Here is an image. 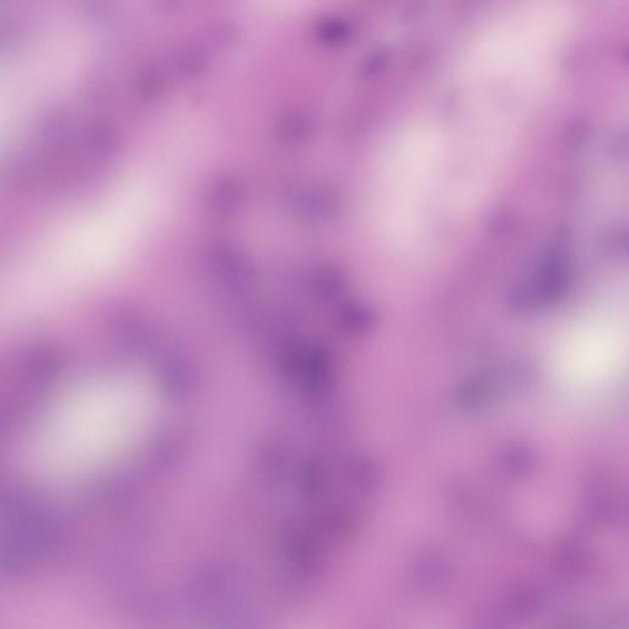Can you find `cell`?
Segmentation results:
<instances>
[{
    "instance_id": "1",
    "label": "cell",
    "mask_w": 629,
    "mask_h": 629,
    "mask_svg": "<svg viewBox=\"0 0 629 629\" xmlns=\"http://www.w3.org/2000/svg\"><path fill=\"white\" fill-rule=\"evenodd\" d=\"M292 203L303 217L324 222L337 212V200L330 191L321 187H300L294 190Z\"/></svg>"
},
{
    "instance_id": "2",
    "label": "cell",
    "mask_w": 629,
    "mask_h": 629,
    "mask_svg": "<svg viewBox=\"0 0 629 629\" xmlns=\"http://www.w3.org/2000/svg\"><path fill=\"white\" fill-rule=\"evenodd\" d=\"M311 129H313V120H311L308 112L303 110L288 111L279 120V136L288 143L305 141L309 137Z\"/></svg>"
},
{
    "instance_id": "3",
    "label": "cell",
    "mask_w": 629,
    "mask_h": 629,
    "mask_svg": "<svg viewBox=\"0 0 629 629\" xmlns=\"http://www.w3.org/2000/svg\"><path fill=\"white\" fill-rule=\"evenodd\" d=\"M240 186L233 180H223L215 185L212 191L211 207L218 215H230L238 211L241 204Z\"/></svg>"
},
{
    "instance_id": "4",
    "label": "cell",
    "mask_w": 629,
    "mask_h": 629,
    "mask_svg": "<svg viewBox=\"0 0 629 629\" xmlns=\"http://www.w3.org/2000/svg\"><path fill=\"white\" fill-rule=\"evenodd\" d=\"M351 25L342 19H329L322 21L319 28V36L322 41L338 43L347 40L351 35Z\"/></svg>"
},
{
    "instance_id": "5",
    "label": "cell",
    "mask_w": 629,
    "mask_h": 629,
    "mask_svg": "<svg viewBox=\"0 0 629 629\" xmlns=\"http://www.w3.org/2000/svg\"><path fill=\"white\" fill-rule=\"evenodd\" d=\"M208 62V52L202 47H192L190 50L181 53L179 58V69L184 74H195L206 67Z\"/></svg>"
},
{
    "instance_id": "6",
    "label": "cell",
    "mask_w": 629,
    "mask_h": 629,
    "mask_svg": "<svg viewBox=\"0 0 629 629\" xmlns=\"http://www.w3.org/2000/svg\"><path fill=\"white\" fill-rule=\"evenodd\" d=\"M165 72L160 67L150 68L144 73L142 79V90L145 95L154 96L159 94L165 86Z\"/></svg>"
},
{
    "instance_id": "7",
    "label": "cell",
    "mask_w": 629,
    "mask_h": 629,
    "mask_svg": "<svg viewBox=\"0 0 629 629\" xmlns=\"http://www.w3.org/2000/svg\"><path fill=\"white\" fill-rule=\"evenodd\" d=\"M236 31L231 24L222 25V28L217 30L214 35V42H217L219 46L229 45L231 41L235 40Z\"/></svg>"
}]
</instances>
